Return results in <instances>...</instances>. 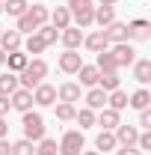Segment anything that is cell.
I'll return each mask as SVG.
<instances>
[{
  "label": "cell",
  "instance_id": "obj_1",
  "mask_svg": "<svg viewBox=\"0 0 151 155\" xmlns=\"http://www.w3.org/2000/svg\"><path fill=\"white\" fill-rule=\"evenodd\" d=\"M45 75H48V63L36 57V60H30V63L18 72V84L24 87V90H30V93H33L39 84L45 81Z\"/></svg>",
  "mask_w": 151,
  "mask_h": 155
},
{
  "label": "cell",
  "instance_id": "obj_2",
  "mask_svg": "<svg viewBox=\"0 0 151 155\" xmlns=\"http://www.w3.org/2000/svg\"><path fill=\"white\" fill-rule=\"evenodd\" d=\"M65 9L71 12V21H74L80 30H83V27H92V18H95L92 0H68V6H65Z\"/></svg>",
  "mask_w": 151,
  "mask_h": 155
},
{
  "label": "cell",
  "instance_id": "obj_3",
  "mask_svg": "<svg viewBox=\"0 0 151 155\" xmlns=\"http://www.w3.org/2000/svg\"><path fill=\"white\" fill-rule=\"evenodd\" d=\"M21 125H24V140H30V143H36V140L45 137V119L36 110H27L24 119H21Z\"/></svg>",
  "mask_w": 151,
  "mask_h": 155
},
{
  "label": "cell",
  "instance_id": "obj_4",
  "mask_svg": "<svg viewBox=\"0 0 151 155\" xmlns=\"http://www.w3.org/2000/svg\"><path fill=\"white\" fill-rule=\"evenodd\" d=\"M83 146H86L83 131H65L62 140H59V146H57V152L59 155H80V152H83Z\"/></svg>",
  "mask_w": 151,
  "mask_h": 155
},
{
  "label": "cell",
  "instance_id": "obj_5",
  "mask_svg": "<svg viewBox=\"0 0 151 155\" xmlns=\"http://www.w3.org/2000/svg\"><path fill=\"white\" fill-rule=\"evenodd\" d=\"M113 60H116V66L122 69V66H133L136 63V51H133V45L131 42H119V45H113Z\"/></svg>",
  "mask_w": 151,
  "mask_h": 155
},
{
  "label": "cell",
  "instance_id": "obj_6",
  "mask_svg": "<svg viewBox=\"0 0 151 155\" xmlns=\"http://www.w3.org/2000/svg\"><path fill=\"white\" fill-rule=\"evenodd\" d=\"M33 101L42 104V107H51V104H57V87H51V84H39L36 90H33Z\"/></svg>",
  "mask_w": 151,
  "mask_h": 155
},
{
  "label": "cell",
  "instance_id": "obj_7",
  "mask_svg": "<svg viewBox=\"0 0 151 155\" xmlns=\"http://www.w3.org/2000/svg\"><path fill=\"white\" fill-rule=\"evenodd\" d=\"M9 104H12L18 114H27V110H33V93L24 90V87H18V90L9 96Z\"/></svg>",
  "mask_w": 151,
  "mask_h": 155
},
{
  "label": "cell",
  "instance_id": "obj_8",
  "mask_svg": "<svg viewBox=\"0 0 151 155\" xmlns=\"http://www.w3.org/2000/svg\"><path fill=\"white\" fill-rule=\"evenodd\" d=\"M83 45H86L92 54L110 51V39H107V33H104V30H95V33H89V36H83Z\"/></svg>",
  "mask_w": 151,
  "mask_h": 155
},
{
  "label": "cell",
  "instance_id": "obj_9",
  "mask_svg": "<svg viewBox=\"0 0 151 155\" xmlns=\"http://www.w3.org/2000/svg\"><path fill=\"white\" fill-rule=\"evenodd\" d=\"M59 42L65 45V51H77L83 45V30L80 27H65V30H59Z\"/></svg>",
  "mask_w": 151,
  "mask_h": 155
},
{
  "label": "cell",
  "instance_id": "obj_10",
  "mask_svg": "<svg viewBox=\"0 0 151 155\" xmlns=\"http://www.w3.org/2000/svg\"><path fill=\"white\" fill-rule=\"evenodd\" d=\"M80 66H83V57H80L77 51H65V54H59V72H65V75H77Z\"/></svg>",
  "mask_w": 151,
  "mask_h": 155
},
{
  "label": "cell",
  "instance_id": "obj_11",
  "mask_svg": "<svg viewBox=\"0 0 151 155\" xmlns=\"http://www.w3.org/2000/svg\"><path fill=\"white\" fill-rule=\"evenodd\" d=\"M116 143H122V146H136V137H139V128L136 125H116Z\"/></svg>",
  "mask_w": 151,
  "mask_h": 155
},
{
  "label": "cell",
  "instance_id": "obj_12",
  "mask_svg": "<svg viewBox=\"0 0 151 155\" xmlns=\"http://www.w3.org/2000/svg\"><path fill=\"white\" fill-rule=\"evenodd\" d=\"M21 33L18 30H3L0 33V51H6V54H12V51H21Z\"/></svg>",
  "mask_w": 151,
  "mask_h": 155
},
{
  "label": "cell",
  "instance_id": "obj_13",
  "mask_svg": "<svg viewBox=\"0 0 151 155\" xmlns=\"http://www.w3.org/2000/svg\"><path fill=\"white\" fill-rule=\"evenodd\" d=\"M95 122H98L104 131H116V125H119L122 119H119V110H113V107H101V114L95 116Z\"/></svg>",
  "mask_w": 151,
  "mask_h": 155
},
{
  "label": "cell",
  "instance_id": "obj_14",
  "mask_svg": "<svg viewBox=\"0 0 151 155\" xmlns=\"http://www.w3.org/2000/svg\"><path fill=\"white\" fill-rule=\"evenodd\" d=\"M104 33H107V39H110V45L131 42V39H128V24H122V21H113L110 27H104Z\"/></svg>",
  "mask_w": 151,
  "mask_h": 155
},
{
  "label": "cell",
  "instance_id": "obj_15",
  "mask_svg": "<svg viewBox=\"0 0 151 155\" xmlns=\"http://www.w3.org/2000/svg\"><path fill=\"white\" fill-rule=\"evenodd\" d=\"M113 21H116V6H95L92 24H101V30H104V27H110Z\"/></svg>",
  "mask_w": 151,
  "mask_h": 155
},
{
  "label": "cell",
  "instance_id": "obj_16",
  "mask_svg": "<svg viewBox=\"0 0 151 155\" xmlns=\"http://www.w3.org/2000/svg\"><path fill=\"white\" fill-rule=\"evenodd\" d=\"M86 107H89V110H101V107H107V93H104L101 87H92V90L86 93Z\"/></svg>",
  "mask_w": 151,
  "mask_h": 155
},
{
  "label": "cell",
  "instance_id": "obj_17",
  "mask_svg": "<svg viewBox=\"0 0 151 155\" xmlns=\"http://www.w3.org/2000/svg\"><path fill=\"white\" fill-rule=\"evenodd\" d=\"M57 98H59V101H68V104L80 101V84H71V81L62 84V87L57 90Z\"/></svg>",
  "mask_w": 151,
  "mask_h": 155
},
{
  "label": "cell",
  "instance_id": "obj_18",
  "mask_svg": "<svg viewBox=\"0 0 151 155\" xmlns=\"http://www.w3.org/2000/svg\"><path fill=\"white\" fill-rule=\"evenodd\" d=\"M77 75H80V87H98V78H101V72L95 69V66H80L77 69Z\"/></svg>",
  "mask_w": 151,
  "mask_h": 155
},
{
  "label": "cell",
  "instance_id": "obj_19",
  "mask_svg": "<svg viewBox=\"0 0 151 155\" xmlns=\"http://www.w3.org/2000/svg\"><path fill=\"white\" fill-rule=\"evenodd\" d=\"M51 27H57V30H65V27H71V12H68L65 6H57V9L51 12Z\"/></svg>",
  "mask_w": 151,
  "mask_h": 155
},
{
  "label": "cell",
  "instance_id": "obj_20",
  "mask_svg": "<svg viewBox=\"0 0 151 155\" xmlns=\"http://www.w3.org/2000/svg\"><path fill=\"white\" fill-rule=\"evenodd\" d=\"M18 87L21 84H18V75H15V72H3V75H0V96H12Z\"/></svg>",
  "mask_w": 151,
  "mask_h": 155
},
{
  "label": "cell",
  "instance_id": "obj_21",
  "mask_svg": "<svg viewBox=\"0 0 151 155\" xmlns=\"http://www.w3.org/2000/svg\"><path fill=\"white\" fill-rule=\"evenodd\" d=\"M128 104H131L133 110H145V107L151 104V93L145 90V87H142V90H136V93L128 98Z\"/></svg>",
  "mask_w": 151,
  "mask_h": 155
},
{
  "label": "cell",
  "instance_id": "obj_22",
  "mask_svg": "<svg viewBox=\"0 0 151 155\" xmlns=\"http://www.w3.org/2000/svg\"><path fill=\"white\" fill-rule=\"evenodd\" d=\"M6 63H9V72L18 75L21 69L30 63V54H24V51H12V54H6Z\"/></svg>",
  "mask_w": 151,
  "mask_h": 155
},
{
  "label": "cell",
  "instance_id": "obj_23",
  "mask_svg": "<svg viewBox=\"0 0 151 155\" xmlns=\"http://www.w3.org/2000/svg\"><path fill=\"white\" fill-rule=\"evenodd\" d=\"M95 69H98L101 75H107V72H119V66H116V60H113V54H110V51H101V54H98Z\"/></svg>",
  "mask_w": 151,
  "mask_h": 155
},
{
  "label": "cell",
  "instance_id": "obj_24",
  "mask_svg": "<svg viewBox=\"0 0 151 155\" xmlns=\"http://www.w3.org/2000/svg\"><path fill=\"white\" fill-rule=\"evenodd\" d=\"M133 78L139 84H148L151 81V60H136L133 63Z\"/></svg>",
  "mask_w": 151,
  "mask_h": 155
},
{
  "label": "cell",
  "instance_id": "obj_25",
  "mask_svg": "<svg viewBox=\"0 0 151 155\" xmlns=\"http://www.w3.org/2000/svg\"><path fill=\"white\" fill-rule=\"evenodd\" d=\"M27 9H30V3H27V0H6V3H3V12H6V15H12V18H21Z\"/></svg>",
  "mask_w": 151,
  "mask_h": 155
},
{
  "label": "cell",
  "instance_id": "obj_26",
  "mask_svg": "<svg viewBox=\"0 0 151 155\" xmlns=\"http://www.w3.org/2000/svg\"><path fill=\"white\" fill-rule=\"evenodd\" d=\"M95 146H98V152H110V149H116L119 143H116L113 131H101V134L95 137Z\"/></svg>",
  "mask_w": 151,
  "mask_h": 155
},
{
  "label": "cell",
  "instance_id": "obj_27",
  "mask_svg": "<svg viewBox=\"0 0 151 155\" xmlns=\"http://www.w3.org/2000/svg\"><path fill=\"white\" fill-rule=\"evenodd\" d=\"M119 72H107V75H101L98 78V87L104 90V93H113V90H119Z\"/></svg>",
  "mask_w": 151,
  "mask_h": 155
},
{
  "label": "cell",
  "instance_id": "obj_28",
  "mask_svg": "<svg viewBox=\"0 0 151 155\" xmlns=\"http://www.w3.org/2000/svg\"><path fill=\"white\" fill-rule=\"evenodd\" d=\"M107 104H110L113 110H125V107H128V93H122V90L107 93Z\"/></svg>",
  "mask_w": 151,
  "mask_h": 155
},
{
  "label": "cell",
  "instance_id": "obj_29",
  "mask_svg": "<svg viewBox=\"0 0 151 155\" xmlns=\"http://www.w3.org/2000/svg\"><path fill=\"white\" fill-rule=\"evenodd\" d=\"M21 45H24V54H42V51L48 48V45L39 39V33H30V39H27V42H21Z\"/></svg>",
  "mask_w": 151,
  "mask_h": 155
},
{
  "label": "cell",
  "instance_id": "obj_30",
  "mask_svg": "<svg viewBox=\"0 0 151 155\" xmlns=\"http://www.w3.org/2000/svg\"><path fill=\"white\" fill-rule=\"evenodd\" d=\"M36 33H39V39H42L45 45H54V42L59 39V30H57V27H51V24H42Z\"/></svg>",
  "mask_w": 151,
  "mask_h": 155
},
{
  "label": "cell",
  "instance_id": "obj_31",
  "mask_svg": "<svg viewBox=\"0 0 151 155\" xmlns=\"http://www.w3.org/2000/svg\"><path fill=\"white\" fill-rule=\"evenodd\" d=\"M74 114H77L74 104H68V101H59V104H57V119H62V122H71Z\"/></svg>",
  "mask_w": 151,
  "mask_h": 155
},
{
  "label": "cell",
  "instance_id": "obj_32",
  "mask_svg": "<svg viewBox=\"0 0 151 155\" xmlns=\"http://www.w3.org/2000/svg\"><path fill=\"white\" fill-rule=\"evenodd\" d=\"M74 119L80 122V128H92L95 125V110H89V107H83V110H77Z\"/></svg>",
  "mask_w": 151,
  "mask_h": 155
},
{
  "label": "cell",
  "instance_id": "obj_33",
  "mask_svg": "<svg viewBox=\"0 0 151 155\" xmlns=\"http://www.w3.org/2000/svg\"><path fill=\"white\" fill-rule=\"evenodd\" d=\"M12 155H36V149H33L30 140H15L12 143Z\"/></svg>",
  "mask_w": 151,
  "mask_h": 155
},
{
  "label": "cell",
  "instance_id": "obj_34",
  "mask_svg": "<svg viewBox=\"0 0 151 155\" xmlns=\"http://www.w3.org/2000/svg\"><path fill=\"white\" fill-rule=\"evenodd\" d=\"M39 149H42V152L57 155V140H54V137H42V140H39Z\"/></svg>",
  "mask_w": 151,
  "mask_h": 155
},
{
  "label": "cell",
  "instance_id": "obj_35",
  "mask_svg": "<svg viewBox=\"0 0 151 155\" xmlns=\"http://www.w3.org/2000/svg\"><path fill=\"white\" fill-rule=\"evenodd\" d=\"M139 125L145 128V131H151V110L145 107V110H139Z\"/></svg>",
  "mask_w": 151,
  "mask_h": 155
},
{
  "label": "cell",
  "instance_id": "obj_36",
  "mask_svg": "<svg viewBox=\"0 0 151 155\" xmlns=\"http://www.w3.org/2000/svg\"><path fill=\"white\" fill-rule=\"evenodd\" d=\"M116 155H142V149H136V146H122V149H116Z\"/></svg>",
  "mask_w": 151,
  "mask_h": 155
},
{
  "label": "cell",
  "instance_id": "obj_37",
  "mask_svg": "<svg viewBox=\"0 0 151 155\" xmlns=\"http://www.w3.org/2000/svg\"><path fill=\"white\" fill-rule=\"evenodd\" d=\"M0 155H12V143L6 137H0Z\"/></svg>",
  "mask_w": 151,
  "mask_h": 155
},
{
  "label": "cell",
  "instance_id": "obj_38",
  "mask_svg": "<svg viewBox=\"0 0 151 155\" xmlns=\"http://www.w3.org/2000/svg\"><path fill=\"white\" fill-rule=\"evenodd\" d=\"M9 107H12V104H9V96H0V116L9 114Z\"/></svg>",
  "mask_w": 151,
  "mask_h": 155
},
{
  "label": "cell",
  "instance_id": "obj_39",
  "mask_svg": "<svg viewBox=\"0 0 151 155\" xmlns=\"http://www.w3.org/2000/svg\"><path fill=\"white\" fill-rule=\"evenodd\" d=\"M6 131H9V125L3 122V116H0V137H6Z\"/></svg>",
  "mask_w": 151,
  "mask_h": 155
},
{
  "label": "cell",
  "instance_id": "obj_40",
  "mask_svg": "<svg viewBox=\"0 0 151 155\" xmlns=\"http://www.w3.org/2000/svg\"><path fill=\"white\" fill-rule=\"evenodd\" d=\"M98 3H101V6H116L119 0H98Z\"/></svg>",
  "mask_w": 151,
  "mask_h": 155
},
{
  "label": "cell",
  "instance_id": "obj_41",
  "mask_svg": "<svg viewBox=\"0 0 151 155\" xmlns=\"http://www.w3.org/2000/svg\"><path fill=\"white\" fill-rule=\"evenodd\" d=\"M80 155H101V152H98V149H83Z\"/></svg>",
  "mask_w": 151,
  "mask_h": 155
},
{
  "label": "cell",
  "instance_id": "obj_42",
  "mask_svg": "<svg viewBox=\"0 0 151 155\" xmlns=\"http://www.w3.org/2000/svg\"><path fill=\"white\" fill-rule=\"evenodd\" d=\"M3 63H6V51H0V66H3Z\"/></svg>",
  "mask_w": 151,
  "mask_h": 155
},
{
  "label": "cell",
  "instance_id": "obj_43",
  "mask_svg": "<svg viewBox=\"0 0 151 155\" xmlns=\"http://www.w3.org/2000/svg\"><path fill=\"white\" fill-rule=\"evenodd\" d=\"M36 155H51V152H42V149H36Z\"/></svg>",
  "mask_w": 151,
  "mask_h": 155
},
{
  "label": "cell",
  "instance_id": "obj_44",
  "mask_svg": "<svg viewBox=\"0 0 151 155\" xmlns=\"http://www.w3.org/2000/svg\"><path fill=\"white\" fill-rule=\"evenodd\" d=\"M0 12H3V0H0Z\"/></svg>",
  "mask_w": 151,
  "mask_h": 155
},
{
  "label": "cell",
  "instance_id": "obj_45",
  "mask_svg": "<svg viewBox=\"0 0 151 155\" xmlns=\"http://www.w3.org/2000/svg\"><path fill=\"white\" fill-rule=\"evenodd\" d=\"M0 33H3V27H0Z\"/></svg>",
  "mask_w": 151,
  "mask_h": 155
}]
</instances>
